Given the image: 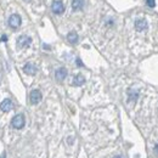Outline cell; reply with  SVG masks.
Masks as SVG:
<instances>
[{
  "label": "cell",
  "mask_w": 158,
  "mask_h": 158,
  "mask_svg": "<svg viewBox=\"0 0 158 158\" xmlns=\"http://www.w3.org/2000/svg\"><path fill=\"white\" fill-rule=\"evenodd\" d=\"M155 150H156V152L158 153V143L156 145V146H155Z\"/></svg>",
  "instance_id": "cell-17"
},
{
  "label": "cell",
  "mask_w": 158,
  "mask_h": 158,
  "mask_svg": "<svg viewBox=\"0 0 158 158\" xmlns=\"http://www.w3.org/2000/svg\"><path fill=\"white\" fill-rule=\"evenodd\" d=\"M77 64H78L79 67H81V66H83V63H81V61H80V60H79V59H77Z\"/></svg>",
  "instance_id": "cell-15"
},
{
  "label": "cell",
  "mask_w": 158,
  "mask_h": 158,
  "mask_svg": "<svg viewBox=\"0 0 158 158\" xmlns=\"http://www.w3.org/2000/svg\"><path fill=\"white\" fill-rule=\"evenodd\" d=\"M67 40L71 43V44H77L78 43V34L76 32H71L67 34Z\"/></svg>",
  "instance_id": "cell-12"
},
{
  "label": "cell",
  "mask_w": 158,
  "mask_h": 158,
  "mask_svg": "<svg viewBox=\"0 0 158 158\" xmlns=\"http://www.w3.org/2000/svg\"><path fill=\"white\" fill-rule=\"evenodd\" d=\"M21 23H22V19L19 14H14L9 17V26L14 29H17L21 26Z\"/></svg>",
  "instance_id": "cell-2"
},
{
  "label": "cell",
  "mask_w": 158,
  "mask_h": 158,
  "mask_svg": "<svg viewBox=\"0 0 158 158\" xmlns=\"http://www.w3.org/2000/svg\"><path fill=\"white\" fill-rule=\"evenodd\" d=\"M66 77H67V69L64 67H61V68H59L55 72V78H56V80H59V81H63Z\"/></svg>",
  "instance_id": "cell-9"
},
{
  "label": "cell",
  "mask_w": 158,
  "mask_h": 158,
  "mask_svg": "<svg viewBox=\"0 0 158 158\" xmlns=\"http://www.w3.org/2000/svg\"><path fill=\"white\" fill-rule=\"evenodd\" d=\"M84 6V0H72V9L74 11L81 10Z\"/></svg>",
  "instance_id": "cell-11"
},
{
  "label": "cell",
  "mask_w": 158,
  "mask_h": 158,
  "mask_svg": "<svg viewBox=\"0 0 158 158\" xmlns=\"http://www.w3.org/2000/svg\"><path fill=\"white\" fill-rule=\"evenodd\" d=\"M51 10H52V12H54V14H56V15H61V14H63V12H64V5H63V2H62V1L56 0V1H54V2H52V5H51Z\"/></svg>",
  "instance_id": "cell-3"
},
{
  "label": "cell",
  "mask_w": 158,
  "mask_h": 158,
  "mask_svg": "<svg viewBox=\"0 0 158 158\" xmlns=\"http://www.w3.org/2000/svg\"><path fill=\"white\" fill-rule=\"evenodd\" d=\"M146 4H147L150 7H155V5H156V1H155V0H146Z\"/></svg>",
  "instance_id": "cell-14"
},
{
  "label": "cell",
  "mask_w": 158,
  "mask_h": 158,
  "mask_svg": "<svg viewBox=\"0 0 158 158\" xmlns=\"http://www.w3.org/2000/svg\"><path fill=\"white\" fill-rule=\"evenodd\" d=\"M84 83H85V78H84L81 74H77V76L73 78V83H72V84H73L74 86H81Z\"/></svg>",
  "instance_id": "cell-10"
},
{
  "label": "cell",
  "mask_w": 158,
  "mask_h": 158,
  "mask_svg": "<svg viewBox=\"0 0 158 158\" xmlns=\"http://www.w3.org/2000/svg\"><path fill=\"white\" fill-rule=\"evenodd\" d=\"M23 72L28 76H34L37 73V67L33 63H26L23 67Z\"/></svg>",
  "instance_id": "cell-7"
},
{
  "label": "cell",
  "mask_w": 158,
  "mask_h": 158,
  "mask_svg": "<svg viewBox=\"0 0 158 158\" xmlns=\"http://www.w3.org/2000/svg\"><path fill=\"white\" fill-rule=\"evenodd\" d=\"M31 43H32L31 37H28V35H21V37H19V39H17V46L19 48H27V46L31 45Z\"/></svg>",
  "instance_id": "cell-5"
},
{
  "label": "cell",
  "mask_w": 158,
  "mask_h": 158,
  "mask_svg": "<svg viewBox=\"0 0 158 158\" xmlns=\"http://www.w3.org/2000/svg\"><path fill=\"white\" fill-rule=\"evenodd\" d=\"M12 107H14V103H12V101L10 99H5L0 103V108L4 112H10L12 110Z\"/></svg>",
  "instance_id": "cell-6"
},
{
  "label": "cell",
  "mask_w": 158,
  "mask_h": 158,
  "mask_svg": "<svg viewBox=\"0 0 158 158\" xmlns=\"http://www.w3.org/2000/svg\"><path fill=\"white\" fill-rule=\"evenodd\" d=\"M114 158H123V157H122V156H116Z\"/></svg>",
  "instance_id": "cell-18"
},
{
  "label": "cell",
  "mask_w": 158,
  "mask_h": 158,
  "mask_svg": "<svg viewBox=\"0 0 158 158\" xmlns=\"http://www.w3.org/2000/svg\"><path fill=\"white\" fill-rule=\"evenodd\" d=\"M28 1H29V0H28Z\"/></svg>",
  "instance_id": "cell-20"
},
{
  "label": "cell",
  "mask_w": 158,
  "mask_h": 158,
  "mask_svg": "<svg viewBox=\"0 0 158 158\" xmlns=\"http://www.w3.org/2000/svg\"><path fill=\"white\" fill-rule=\"evenodd\" d=\"M138 91L136 93H133V90H130L129 91V101H136L138 99Z\"/></svg>",
  "instance_id": "cell-13"
},
{
  "label": "cell",
  "mask_w": 158,
  "mask_h": 158,
  "mask_svg": "<svg viewBox=\"0 0 158 158\" xmlns=\"http://www.w3.org/2000/svg\"><path fill=\"white\" fill-rule=\"evenodd\" d=\"M24 123H26V119L23 114H16L11 120V124L15 129H22L24 127Z\"/></svg>",
  "instance_id": "cell-1"
},
{
  "label": "cell",
  "mask_w": 158,
  "mask_h": 158,
  "mask_svg": "<svg viewBox=\"0 0 158 158\" xmlns=\"http://www.w3.org/2000/svg\"><path fill=\"white\" fill-rule=\"evenodd\" d=\"M0 158H6V156H5V155H2V156H1Z\"/></svg>",
  "instance_id": "cell-19"
},
{
  "label": "cell",
  "mask_w": 158,
  "mask_h": 158,
  "mask_svg": "<svg viewBox=\"0 0 158 158\" xmlns=\"http://www.w3.org/2000/svg\"><path fill=\"white\" fill-rule=\"evenodd\" d=\"M135 29L139 32H142V31H146L147 29V22L145 19H139L135 21Z\"/></svg>",
  "instance_id": "cell-8"
},
{
  "label": "cell",
  "mask_w": 158,
  "mask_h": 158,
  "mask_svg": "<svg viewBox=\"0 0 158 158\" xmlns=\"http://www.w3.org/2000/svg\"><path fill=\"white\" fill-rule=\"evenodd\" d=\"M6 40H7V37H6V35H2V37H1V41H6Z\"/></svg>",
  "instance_id": "cell-16"
},
{
  "label": "cell",
  "mask_w": 158,
  "mask_h": 158,
  "mask_svg": "<svg viewBox=\"0 0 158 158\" xmlns=\"http://www.w3.org/2000/svg\"><path fill=\"white\" fill-rule=\"evenodd\" d=\"M41 93H40L39 90H33V91H31V95H29V101H31V103L32 105H37V103H39L40 101H41Z\"/></svg>",
  "instance_id": "cell-4"
}]
</instances>
